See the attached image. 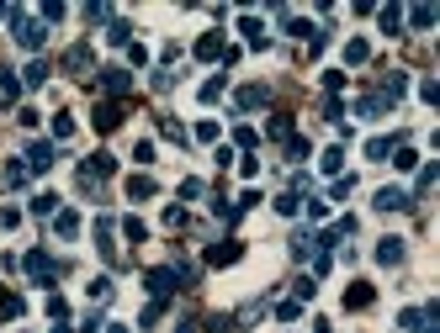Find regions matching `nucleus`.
Masks as SVG:
<instances>
[{"mask_svg":"<svg viewBox=\"0 0 440 333\" xmlns=\"http://www.w3.org/2000/svg\"><path fill=\"white\" fill-rule=\"evenodd\" d=\"M5 21H11V32H16V42L27 48V53H38L42 42H48V27H42V21H32L27 11H16V5L5 11Z\"/></svg>","mask_w":440,"mask_h":333,"instance_id":"obj_1","label":"nucleus"},{"mask_svg":"<svg viewBox=\"0 0 440 333\" xmlns=\"http://www.w3.org/2000/svg\"><path fill=\"white\" fill-rule=\"evenodd\" d=\"M398 323L408 333H440V307H403Z\"/></svg>","mask_w":440,"mask_h":333,"instance_id":"obj_2","label":"nucleus"},{"mask_svg":"<svg viewBox=\"0 0 440 333\" xmlns=\"http://www.w3.org/2000/svg\"><path fill=\"white\" fill-rule=\"evenodd\" d=\"M21 270L32 275V280H38V286H48V280H59V265H53V259H48V249H32V254L21 259Z\"/></svg>","mask_w":440,"mask_h":333,"instance_id":"obj_3","label":"nucleus"},{"mask_svg":"<svg viewBox=\"0 0 440 333\" xmlns=\"http://www.w3.org/2000/svg\"><path fill=\"white\" fill-rule=\"evenodd\" d=\"M53 159H59V148H53V143H27V175H48V170H53Z\"/></svg>","mask_w":440,"mask_h":333,"instance_id":"obj_4","label":"nucleus"},{"mask_svg":"<svg viewBox=\"0 0 440 333\" xmlns=\"http://www.w3.org/2000/svg\"><path fill=\"white\" fill-rule=\"evenodd\" d=\"M101 90L112 101H122L127 90H133V69H122V64H112V69H101Z\"/></svg>","mask_w":440,"mask_h":333,"instance_id":"obj_5","label":"nucleus"},{"mask_svg":"<svg viewBox=\"0 0 440 333\" xmlns=\"http://www.w3.org/2000/svg\"><path fill=\"white\" fill-rule=\"evenodd\" d=\"M143 286L154 291V302H170V296H175V270H170V265H154V270L143 275Z\"/></svg>","mask_w":440,"mask_h":333,"instance_id":"obj_6","label":"nucleus"},{"mask_svg":"<svg viewBox=\"0 0 440 333\" xmlns=\"http://www.w3.org/2000/svg\"><path fill=\"white\" fill-rule=\"evenodd\" d=\"M371 207H377V212H408V207H414V196H408L403 185H382Z\"/></svg>","mask_w":440,"mask_h":333,"instance_id":"obj_7","label":"nucleus"},{"mask_svg":"<svg viewBox=\"0 0 440 333\" xmlns=\"http://www.w3.org/2000/svg\"><path fill=\"white\" fill-rule=\"evenodd\" d=\"M90 42H75V48H69V53H64V69H69V75L75 79H90Z\"/></svg>","mask_w":440,"mask_h":333,"instance_id":"obj_8","label":"nucleus"},{"mask_svg":"<svg viewBox=\"0 0 440 333\" xmlns=\"http://www.w3.org/2000/svg\"><path fill=\"white\" fill-rule=\"evenodd\" d=\"M112 233H117V222L112 217H96V249L106 265H117V243H112Z\"/></svg>","mask_w":440,"mask_h":333,"instance_id":"obj_9","label":"nucleus"},{"mask_svg":"<svg viewBox=\"0 0 440 333\" xmlns=\"http://www.w3.org/2000/svg\"><path fill=\"white\" fill-rule=\"evenodd\" d=\"M90 122H96V133H112V127H122V101H101L96 111H90Z\"/></svg>","mask_w":440,"mask_h":333,"instance_id":"obj_10","label":"nucleus"},{"mask_svg":"<svg viewBox=\"0 0 440 333\" xmlns=\"http://www.w3.org/2000/svg\"><path fill=\"white\" fill-rule=\"evenodd\" d=\"M239 254H244L239 238H223V243H212V249H207V265H234Z\"/></svg>","mask_w":440,"mask_h":333,"instance_id":"obj_11","label":"nucleus"},{"mask_svg":"<svg viewBox=\"0 0 440 333\" xmlns=\"http://www.w3.org/2000/svg\"><path fill=\"white\" fill-rule=\"evenodd\" d=\"M371 302H377V291H371L366 280H350V291H345V307H350V312H366Z\"/></svg>","mask_w":440,"mask_h":333,"instance_id":"obj_12","label":"nucleus"},{"mask_svg":"<svg viewBox=\"0 0 440 333\" xmlns=\"http://www.w3.org/2000/svg\"><path fill=\"white\" fill-rule=\"evenodd\" d=\"M393 106H398V101H387L382 90H371V96L356 101V117H382V111H393Z\"/></svg>","mask_w":440,"mask_h":333,"instance_id":"obj_13","label":"nucleus"},{"mask_svg":"<svg viewBox=\"0 0 440 333\" xmlns=\"http://www.w3.org/2000/svg\"><path fill=\"white\" fill-rule=\"evenodd\" d=\"M377 265H382V270L403 265V238H382V243H377Z\"/></svg>","mask_w":440,"mask_h":333,"instance_id":"obj_14","label":"nucleus"},{"mask_svg":"<svg viewBox=\"0 0 440 333\" xmlns=\"http://www.w3.org/2000/svg\"><path fill=\"white\" fill-rule=\"evenodd\" d=\"M265 101H271V90H265V85H244V90H239V111H260Z\"/></svg>","mask_w":440,"mask_h":333,"instance_id":"obj_15","label":"nucleus"},{"mask_svg":"<svg viewBox=\"0 0 440 333\" xmlns=\"http://www.w3.org/2000/svg\"><path fill=\"white\" fill-rule=\"evenodd\" d=\"M197 59H201V64L223 59V32H207V38H197Z\"/></svg>","mask_w":440,"mask_h":333,"instance_id":"obj_16","label":"nucleus"},{"mask_svg":"<svg viewBox=\"0 0 440 333\" xmlns=\"http://www.w3.org/2000/svg\"><path fill=\"white\" fill-rule=\"evenodd\" d=\"M16 96H21L16 69H0V106H16Z\"/></svg>","mask_w":440,"mask_h":333,"instance_id":"obj_17","label":"nucleus"},{"mask_svg":"<svg viewBox=\"0 0 440 333\" xmlns=\"http://www.w3.org/2000/svg\"><path fill=\"white\" fill-rule=\"evenodd\" d=\"M21 85H27V90L48 85V59H32V64H27V69H21Z\"/></svg>","mask_w":440,"mask_h":333,"instance_id":"obj_18","label":"nucleus"},{"mask_svg":"<svg viewBox=\"0 0 440 333\" xmlns=\"http://www.w3.org/2000/svg\"><path fill=\"white\" fill-rule=\"evenodd\" d=\"M154 191H160V185H154V175H133V180H127V201H149Z\"/></svg>","mask_w":440,"mask_h":333,"instance_id":"obj_19","label":"nucleus"},{"mask_svg":"<svg viewBox=\"0 0 440 333\" xmlns=\"http://www.w3.org/2000/svg\"><path fill=\"white\" fill-rule=\"evenodd\" d=\"M377 21H382V32H387V38H398V32H403V11H398V5H382Z\"/></svg>","mask_w":440,"mask_h":333,"instance_id":"obj_20","label":"nucleus"},{"mask_svg":"<svg viewBox=\"0 0 440 333\" xmlns=\"http://www.w3.org/2000/svg\"><path fill=\"white\" fill-rule=\"evenodd\" d=\"M53 233L75 238V233H80V212H53Z\"/></svg>","mask_w":440,"mask_h":333,"instance_id":"obj_21","label":"nucleus"},{"mask_svg":"<svg viewBox=\"0 0 440 333\" xmlns=\"http://www.w3.org/2000/svg\"><path fill=\"white\" fill-rule=\"evenodd\" d=\"M21 312H27V302H21L16 291H5V296H0V317H5V323H16Z\"/></svg>","mask_w":440,"mask_h":333,"instance_id":"obj_22","label":"nucleus"},{"mask_svg":"<svg viewBox=\"0 0 440 333\" xmlns=\"http://www.w3.org/2000/svg\"><path fill=\"white\" fill-rule=\"evenodd\" d=\"M106 42L127 48V42H133V27H127V21H106Z\"/></svg>","mask_w":440,"mask_h":333,"instance_id":"obj_23","label":"nucleus"},{"mask_svg":"<svg viewBox=\"0 0 440 333\" xmlns=\"http://www.w3.org/2000/svg\"><path fill=\"white\" fill-rule=\"evenodd\" d=\"M122 238H127V243H143V238H149L143 217H122Z\"/></svg>","mask_w":440,"mask_h":333,"instance_id":"obj_24","label":"nucleus"},{"mask_svg":"<svg viewBox=\"0 0 440 333\" xmlns=\"http://www.w3.org/2000/svg\"><path fill=\"white\" fill-rule=\"evenodd\" d=\"M319 164H323V175H340V170H345V148H323Z\"/></svg>","mask_w":440,"mask_h":333,"instance_id":"obj_25","label":"nucleus"},{"mask_svg":"<svg viewBox=\"0 0 440 333\" xmlns=\"http://www.w3.org/2000/svg\"><path fill=\"white\" fill-rule=\"evenodd\" d=\"M408 27H435V5H414V11H408Z\"/></svg>","mask_w":440,"mask_h":333,"instance_id":"obj_26","label":"nucleus"},{"mask_svg":"<svg viewBox=\"0 0 440 333\" xmlns=\"http://www.w3.org/2000/svg\"><path fill=\"white\" fill-rule=\"evenodd\" d=\"M366 59H371V48H366L360 38H350V42H345V64H366Z\"/></svg>","mask_w":440,"mask_h":333,"instance_id":"obj_27","label":"nucleus"},{"mask_svg":"<svg viewBox=\"0 0 440 333\" xmlns=\"http://www.w3.org/2000/svg\"><path fill=\"white\" fill-rule=\"evenodd\" d=\"M239 32H244L249 42H255V48H265V27H260L255 16H244V21H239Z\"/></svg>","mask_w":440,"mask_h":333,"instance_id":"obj_28","label":"nucleus"},{"mask_svg":"<svg viewBox=\"0 0 440 333\" xmlns=\"http://www.w3.org/2000/svg\"><path fill=\"white\" fill-rule=\"evenodd\" d=\"M223 90H228V79H223V75H212V79H207V85H201V101H207V106H212V101H218Z\"/></svg>","mask_w":440,"mask_h":333,"instance_id":"obj_29","label":"nucleus"},{"mask_svg":"<svg viewBox=\"0 0 440 333\" xmlns=\"http://www.w3.org/2000/svg\"><path fill=\"white\" fill-rule=\"evenodd\" d=\"M387 154H393V137H371V143H366V159H377V164H382Z\"/></svg>","mask_w":440,"mask_h":333,"instance_id":"obj_30","label":"nucleus"},{"mask_svg":"<svg viewBox=\"0 0 440 333\" xmlns=\"http://www.w3.org/2000/svg\"><path fill=\"white\" fill-rule=\"evenodd\" d=\"M32 212H38V217L59 212V196H53V191H42V196H32Z\"/></svg>","mask_w":440,"mask_h":333,"instance_id":"obj_31","label":"nucleus"},{"mask_svg":"<svg viewBox=\"0 0 440 333\" xmlns=\"http://www.w3.org/2000/svg\"><path fill=\"white\" fill-rule=\"evenodd\" d=\"M308 154H313V148H308V137H286V159H297V164H302Z\"/></svg>","mask_w":440,"mask_h":333,"instance_id":"obj_32","label":"nucleus"},{"mask_svg":"<svg viewBox=\"0 0 440 333\" xmlns=\"http://www.w3.org/2000/svg\"><path fill=\"white\" fill-rule=\"evenodd\" d=\"M393 164H398V170H414V164H419V154L403 143V148H393Z\"/></svg>","mask_w":440,"mask_h":333,"instance_id":"obj_33","label":"nucleus"},{"mask_svg":"<svg viewBox=\"0 0 440 333\" xmlns=\"http://www.w3.org/2000/svg\"><path fill=\"white\" fill-rule=\"evenodd\" d=\"M5 185H16V191H21V185H27V164L11 159V164H5Z\"/></svg>","mask_w":440,"mask_h":333,"instance_id":"obj_34","label":"nucleus"},{"mask_svg":"<svg viewBox=\"0 0 440 333\" xmlns=\"http://www.w3.org/2000/svg\"><path fill=\"white\" fill-rule=\"evenodd\" d=\"M53 137H59V143H64V137H75V117H64V111H59V117H53Z\"/></svg>","mask_w":440,"mask_h":333,"instance_id":"obj_35","label":"nucleus"},{"mask_svg":"<svg viewBox=\"0 0 440 333\" xmlns=\"http://www.w3.org/2000/svg\"><path fill=\"white\" fill-rule=\"evenodd\" d=\"M234 143H239V148H255V143H260V133H255V127H234Z\"/></svg>","mask_w":440,"mask_h":333,"instance_id":"obj_36","label":"nucleus"},{"mask_svg":"<svg viewBox=\"0 0 440 333\" xmlns=\"http://www.w3.org/2000/svg\"><path fill=\"white\" fill-rule=\"evenodd\" d=\"M90 296H96V302H112V280H106V275H96V280H90Z\"/></svg>","mask_w":440,"mask_h":333,"instance_id":"obj_37","label":"nucleus"},{"mask_svg":"<svg viewBox=\"0 0 440 333\" xmlns=\"http://www.w3.org/2000/svg\"><path fill=\"white\" fill-rule=\"evenodd\" d=\"M48 317H53V323H64V317H69V302H64V296H48Z\"/></svg>","mask_w":440,"mask_h":333,"instance_id":"obj_38","label":"nucleus"},{"mask_svg":"<svg viewBox=\"0 0 440 333\" xmlns=\"http://www.w3.org/2000/svg\"><path fill=\"white\" fill-rule=\"evenodd\" d=\"M292 254H297V259L313 254V233H297V238H292Z\"/></svg>","mask_w":440,"mask_h":333,"instance_id":"obj_39","label":"nucleus"},{"mask_svg":"<svg viewBox=\"0 0 440 333\" xmlns=\"http://www.w3.org/2000/svg\"><path fill=\"white\" fill-rule=\"evenodd\" d=\"M297 207H302V196H292V191L276 201V212H281V217H297Z\"/></svg>","mask_w":440,"mask_h":333,"instance_id":"obj_40","label":"nucleus"},{"mask_svg":"<svg viewBox=\"0 0 440 333\" xmlns=\"http://www.w3.org/2000/svg\"><path fill=\"white\" fill-rule=\"evenodd\" d=\"M271 137H292V117H271V127H265Z\"/></svg>","mask_w":440,"mask_h":333,"instance_id":"obj_41","label":"nucleus"},{"mask_svg":"<svg viewBox=\"0 0 440 333\" xmlns=\"http://www.w3.org/2000/svg\"><path fill=\"white\" fill-rule=\"evenodd\" d=\"M435 180H440V164H424V170H419V196L435 185Z\"/></svg>","mask_w":440,"mask_h":333,"instance_id":"obj_42","label":"nucleus"},{"mask_svg":"<svg viewBox=\"0 0 440 333\" xmlns=\"http://www.w3.org/2000/svg\"><path fill=\"white\" fill-rule=\"evenodd\" d=\"M160 133H164V137H175V143H186V133H180V122H175V117H160Z\"/></svg>","mask_w":440,"mask_h":333,"instance_id":"obj_43","label":"nucleus"},{"mask_svg":"<svg viewBox=\"0 0 440 333\" xmlns=\"http://www.w3.org/2000/svg\"><path fill=\"white\" fill-rule=\"evenodd\" d=\"M201 191H207V185H201V180H180V201H197Z\"/></svg>","mask_w":440,"mask_h":333,"instance_id":"obj_44","label":"nucleus"},{"mask_svg":"<svg viewBox=\"0 0 440 333\" xmlns=\"http://www.w3.org/2000/svg\"><path fill=\"white\" fill-rule=\"evenodd\" d=\"M323 90H329V96H340V90H345V75H340V69H329V75H323Z\"/></svg>","mask_w":440,"mask_h":333,"instance_id":"obj_45","label":"nucleus"},{"mask_svg":"<svg viewBox=\"0 0 440 333\" xmlns=\"http://www.w3.org/2000/svg\"><path fill=\"white\" fill-rule=\"evenodd\" d=\"M160 317H164V302H149V307H143V328H154Z\"/></svg>","mask_w":440,"mask_h":333,"instance_id":"obj_46","label":"nucleus"},{"mask_svg":"<svg viewBox=\"0 0 440 333\" xmlns=\"http://www.w3.org/2000/svg\"><path fill=\"white\" fill-rule=\"evenodd\" d=\"M197 143H218V122H197Z\"/></svg>","mask_w":440,"mask_h":333,"instance_id":"obj_47","label":"nucleus"},{"mask_svg":"<svg viewBox=\"0 0 440 333\" xmlns=\"http://www.w3.org/2000/svg\"><path fill=\"white\" fill-rule=\"evenodd\" d=\"M276 317H281V323H292V317H302V302H281V307H276Z\"/></svg>","mask_w":440,"mask_h":333,"instance_id":"obj_48","label":"nucleus"},{"mask_svg":"<svg viewBox=\"0 0 440 333\" xmlns=\"http://www.w3.org/2000/svg\"><path fill=\"white\" fill-rule=\"evenodd\" d=\"M16 222H21V212H16V207H0V228H5V233H11Z\"/></svg>","mask_w":440,"mask_h":333,"instance_id":"obj_49","label":"nucleus"},{"mask_svg":"<svg viewBox=\"0 0 440 333\" xmlns=\"http://www.w3.org/2000/svg\"><path fill=\"white\" fill-rule=\"evenodd\" d=\"M323 117H329V122H340V117H345V106H340L334 96H323Z\"/></svg>","mask_w":440,"mask_h":333,"instance_id":"obj_50","label":"nucleus"},{"mask_svg":"<svg viewBox=\"0 0 440 333\" xmlns=\"http://www.w3.org/2000/svg\"><path fill=\"white\" fill-rule=\"evenodd\" d=\"M85 21H112V5H85Z\"/></svg>","mask_w":440,"mask_h":333,"instance_id":"obj_51","label":"nucleus"},{"mask_svg":"<svg viewBox=\"0 0 440 333\" xmlns=\"http://www.w3.org/2000/svg\"><path fill=\"white\" fill-rule=\"evenodd\" d=\"M127 64H149V48H143V42H127Z\"/></svg>","mask_w":440,"mask_h":333,"instance_id":"obj_52","label":"nucleus"},{"mask_svg":"<svg viewBox=\"0 0 440 333\" xmlns=\"http://www.w3.org/2000/svg\"><path fill=\"white\" fill-rule=\"evenodd\" d=\"M164 228H186V212H180V207H164Z\"/></svg>","mask_w":440,"mask_h":333,"instance_id":"obj_53","label":"nucleus"},{"mask_svg":"<svg viewBox=\"0 0 440 333\" xmlns=\"http://www.w3.org/2000/svg\"><path fill=\"white\" fill-rule=\"evenodd\" d=\"M350 191H356V180H350V175H340V180H334V201H345Z\"/></svg>","mask_w":440,"mask_h":333,"instance_id":"obj_54","label":"nucleus"},{"mask_svg":"<svg viewBox=\"0 0 440 333\" xmlns=\"http://www.w3.org/2000/svg\"><path fill=\"white\" fill-rule=\"evenodd\" d=\"M419 96L430 101V106H435V101H440V85H435V79H419Z\"/></svg>","mask_w":440,"mask_h":333,"instance_id":"obj_55","label":"nucleus"},{"mask_svg":"<svg viewBox=\"0 0 440 333\" xmlns=\"http://www.w3.org/2000/svg\"><path fill=\"white\" fill-rule=\"evenodd\" d=\"M175 333H197V323H191V317H186V323H175Z\"/></svg>","mask_w":440,"mask_h":333,"instance_id":"obj_56","label":"nucleus"},{"mask_svg":"<svg viewBox=\"0 0 440 333\" xmlns=\"http://www.w3.org/2000/svg\"><path fill=\"white\" fill-rule=\"evenodd\" d=\"M80 333H101V317H90V323H85V328Z\"/></svg>","mask_w":440,"mask_h":333,"instance_id":"obj_57","label":"nucleus"},{"mask_svg":"<svg viewBox=\"0 0 440 333\" xmlns=\"http://www.w3.org/2000/svg\"><path fill=\"white\" fill-rule=\"evenodd\" d=\"M106 333H133V328H122V323H112V328H106Z\"/></svg>","mask_w":440,"mask_h":333,"instance_id":"obj_58","label":"nucleus"},{"mask_svg":"<svg viewBox=\"0 0 440 333\" xmlns=\"http://www.w3.org/2000/svg\"><path fill=\"white\" fill-rule=\"evenodd\" d=\"M5 11H11V5H0V21H5Z\"/></svg>","mask_w":440,"mask_h":333,"instance_id":"obj_59","label":"nucleus"},{"mask_svg":"<svg viewBox=\"0 0 440 333\" xmlns=\"http://www.w3.org/2000/svg\"><path fill=\"white\" fill-rule=\"evenodd\" d=\"M53 333H69V328H64V323H59V328H53Z\"/></svg>","mask_w":440,"mask_h":333,"instance_id":"obj_60","label":"nucleus"}]
</instances>
